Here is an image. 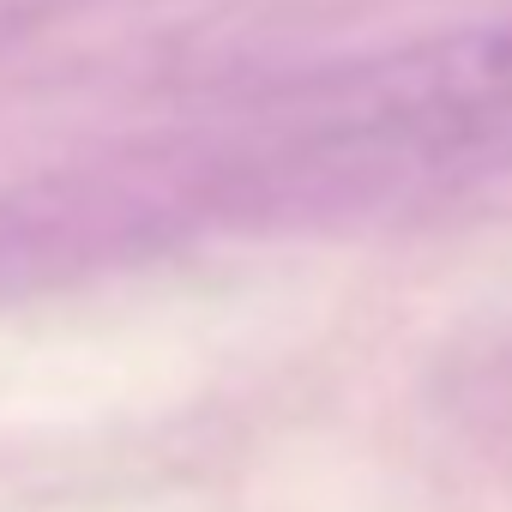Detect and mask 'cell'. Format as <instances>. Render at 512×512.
Returning <instances> with one entry per match:
<instances>
[{"label": "cell", "instance_id": "obj_1", "mask_svg": "<svg viewBox=\"0 0 512 512\" xmlns=\"http://www.w3.org/2000/svg\"><path fill=\"white\" fill-rule=\"evenodd\" d=\"M157 229H163L157 199L103 169L0 187V296L103 272Z\"/></svg>", "mask_w": 512, "mask_h": 512}, {"label": "cell", "instance_id": "obj_2", "mask_svg": "<svg viewBox=\"0 0 512 512\" xmlns=\"http://www.w3.org/2000/svg\"><path fill=\"white\" fill-rule=\"evenodd\" d=\"M380 97L416 115H464V109H506L512 103V19L464 25L398 55L380 79Z\"/></svg>", "mask_w": 512, "mask_h": 512}, {"label": "cell", "instance_id": "obj_3", "mask_svg": "<svg viewBox=\"0 0 512 512\" xmlns=\"http://www.w3.org/2000/svg\"><path fill=\"white\" fill-rule=\"evenodd\" d=\"M13 19H19V7H7V0H0V31H13Z\"/></svg>", "mask_w": 512, "mask_h": 512}]
</instances>
